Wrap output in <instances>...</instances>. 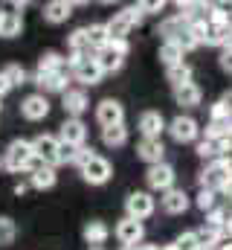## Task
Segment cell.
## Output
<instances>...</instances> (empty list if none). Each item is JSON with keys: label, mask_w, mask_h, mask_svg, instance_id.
<instances>
[{"label": "cell", "mask_w": 232, "mask_h": 250, "mask_svg": "<svg viewBox=\"0 0 232 250\" xmlns=\"http://www.w3.org/2000/svg\"><path fill=\"white\" fill-rule=\"evenodd\" d=\"M18 239V224L9 215H0V248H9Z\"/></svg>", "instance_id": "obj_34"}, {"label": "cell", "mask_w": 232, "mask_h": 250, "mask_svg": "<svg viewBox=\"0 0 232 250\" xmlns=\"http://www.w3.org/2000/svg\"><path fill=\"white\" fill-rule=\"evenodd\" d=\"M90 250H105V248H90Z\"/></svg>", "instance_id": "obj_52"}, {"label": "cell", "mask_w": 232, "mask_h": 250, "mask_svg": "<svg viewBox=\"0 0 232 250\" xmlns=\"http://www.w3.org/2000/svg\"><path fill=\"white\" fill-rule=\"evenodd\" d=\"M96 120L102 128H111V125H125V108L119 99H102L96 105Z\"/></svg>", "instance_id": "obj_10"}, {"label": "cell", "mask_w": 232, "mask_h": 250, "mask_svg": "<svg viewBox=\"0 0 232 250\" xmlns=\"http://www.w3.org/2000/svg\"><path fill=\"white\" fill-rule=\"evenodd\" d=\"M58 70H67V62L58 56L56 50H47L38 59V73H58Z\"/></svg>", "instance_id": "obj_30"}, {"label": "cell", "mask_w": 232, "mask_h": 250, "mask_svg": "<svg viewBox=\"0 0 232 250\" xmlns=\"http://www.w3.org/2000/svg\"><path fill=\"white\" fill-rule=\"evenodd\" d=\"M227 38H230V23H224V26L209 23V26H206L203 44H209V47H227Z\"/></svg>", "instance_id": "obj_26"}, {"label": "cell", "mask_w": 232, "mask_h": 250, "mask_svg": "<svg viewBox=\"0 0 232 250\" xmlns=\"http://www.w3.org/2000/svg\"><path fill=\"white\" fill-rule=\"evenodd\" d=\"M232 209L230 207H215V209H209L206 212V221L203 224H212V227H221L224 230V224H227V215H230Z\"/></svg>", "instance_id": "obj_37"}, {"label": "cell", "mask_w": 232, "mask_h": 250, "mask_svg": "<svg viewBox=\"0 0 232 250\" xmlns=\"http://www.w3.org/2000/svg\"><path fill=\"white\" fill-rule=\"evenodd\" d=\"M105 29H108V38H111V41H128V32H131L134 26H131V21L125 18V12H116L114 18L105 23Z\"/></svg>", "instance_id": "obj_21"}, {"label": "cell", "mask_w": 232, "mask_h": 250, "mask_svg": "<svg viewBox=\"0 0 232 250\" xmlns=\"http://www.w3.org/2000/svg\"><path fill=\"white\" fill-rule=\"evenodd\" d=\"M174 166H169L166 160L163 163H157V166H148V172H145V181H148V187L154 189V192H169L174 187Z\"/></svg>", "instance_id": "obj_9"}, {"label": "cell", "mask_w": 232, "mask_h": 250, "mask_svg": "<svg viewBox=\"0 0 232 250\" xmlns=\"http://www.w3.org/2000/svg\"><path fill=\"white\" fill-rule=\"evenodd\" d=\"M56 181H58V175L53 166H41V169L29 172V187H35V189H53Z\"/></svg>", "instance_id": "obj_23"}, {"label": "cell", "mask_w": 232, "mask_h": 250, "mask_svg": "<svg viewBox=\"0 0 232 250\" xmlns=\"http://www.w3.org/2000/svg\"><path fill=\"white\" fill-rule=\"evenodd\" d=\"M125 56H128V41H108V47H102L93 59L102 73H116L125 64Z\"/></svg>", "instance_id": "obj_4"}, {"label": "cell", "mask_w": 232, "mask_h": 250, "mask_svg": "<svg viewBox=\"0 0 232 250\" xmlns=\"http://www.w3.org/2000/svg\"><path fill=\"white\" fill-rule=\"evenodd\" d=\"M160 250H177V248H174V245H163Z\"/></svg>", "instance_id": "obj_49"}, {"label": "cell", "mask_w": 232, "mask_h": 250, "mask_svg": "<svg viewBox=\"0 0 232 250\" xmlns=\"http://www.w3.org/2000/svg\"><path fill=\"white\" fill-rule=\"evenodd\" d=\"M0 21H3V12H0Z\"/></svg>", "instance_id": "obj_53"}, {"label": "cell", "mask_w": 232, "mask_h": 250, "mask_svg": "<svg viewBox=\"0 0 232 250\" xmlns=\"http://www.w3.org/2000/svg\"><path fill=\"white\" fill-rule=\"evenodd\" d=\"M20 29H23V18H20V12H3L0 35H3V38H15V35H20Z\"/></svg>", "instance_id": "obj_25"}, {"label": "cell", "mask_w": 232, "mask_h": 250, "mask_svg": "<svg viewBox=\"0 0 232 250\" xmlns=\"http://www.w3.org/2000/svg\"><path fill=\"white\" fill-rule=\"evenodd\" d=\"M136 154H139V160H145L148 166H157V163H163L166 146H163V140H148V137H142V143L136 146Z\"/></svg>", "instance_id": "obj_16"}, {"label": "cell", "mask_w": 232, "mask_h": 250, "mask_svg": "<svg viewBox=\"0 0 232 250\" xmlns=\"http://www.w3.org/2000/svg\"><path fill=\"white\" fill-rule=\"evenodd\" d=\"M87 160H93V148H87V146H78V148H76V160H73V163L81 169Z\"/></svg>", "instance_id": "obj_42"}, {"label": "cell", "mask_w": 232, "mask_h": 250, "mask_svg": "<svg viewBox=\"0 0 232 250\" xmlns=\"http://www.w3.org/2000/svg\"><path fill=\"white\" fill-rule=\"evenodd\" d=\"M87 140V125L81 120H64L61 131H58V143H67V146H84Z\"/></svg>", "instance_id": "obj_15"}, {"label": "cell", "mask_w": 232, "mask_h": 250, "mask_svg": "<svg viewBox=\"0 0 232 250\" xmlns=\"http://www.w3.org/2000/svg\"><path fill=\"white\" fill-rule=\"evenodd\" d=\"M166 79L172 82V87H183V84L192 82V67L186 62L177 64V67H169V70H166Z\"/></svg>", "instance_id": "obj_31"}, {"label": "cell", "mask_w": 232, "mask_h": 250, "mask_svg": "<svg viewBox=\"0 0 232 250\" xmlns=\"http://www.w3.org/2000/svg\"><path fill=\"white\" fill-rule=\"evenodd\" d=\"M224 239H232V212L227 215V224H224Z\"/></svg>", "instance_id": "obj_45"}, {"label": "cell", "mask_w": 232, "mask_h": 250, "mask_svg": "<svg viewBox=\"0 0 232 250\" xmlns=\"http://www.w3.org/2000/svg\"><path fill=\"white\" fill-rule=\"evenodd\" d=\"M230 181V160L227 157H218L212 163H206V169L200 172V189H212V192H221Z\"/></svg>", "instance_id": "obj_3"}, {"label": "cell", "mask_w": 232, "mask_h": 250, "mask_svg": "<svg viewBox=\"0 0 232 250\" xmlns=\"http://www.w3.org/2000/svg\"><path fill=\"white\" fill-rule=\"evenodd\" d=\"M166 128H169V134H172L174 143H194V140H197V134H200V125H197V120L183 117V114H180V117H174Z\"/></svg>", "instance_id": "obj_8"}, {"label": "cell", "mask_w": 232, "mask_h": 250, "mask_svg": "<svg viewBox=\"0 0 232 250\" xmlns=\"http://www.w3.org/2000/svg\"><path fill=\"white\" fill-rule=\"evenodd\" d=\"M119 250H136V248H125V245H122V248H119Z\"/></svg>", "instance_id": "obj_50"}, {"label": "cell", "mask_w": 232, "mask_h": 250, "mask_svg": "<svg viewBox=\"0 0 232 250\" xmlns=\"http://www.w3.org/2000/svg\"><path fill=\"white\" fill-rule=\"evenodd\" d=\"M183 50L174 44V41H163V47H160V62L166 64V70L169 67H177V64H183Z\"/></svg>", "instance_id": "obj_29"}, {"label": "cell", "mask_w": 232, "mask_h": 250, "mask_svg": "<svg viewBox=\"0 0 232 250\" xmlns=\"http://www.w3.org/2000/svg\"><path fill=\"white\" fill-rule=\"evenodd\" d=\"M154 198H151V192H131L128 198H125V212H128V218H134V221H142V218H148L151 212H154Z\"/></svg>", "instance_id": "obj_6"}, {"label": "cell", "mask_w": 232, "mask_h": 250, "mask_svg": "<svg viewBox=\"0 0 232 250\" xmlns=\"http://www.w3.org/2000/svg\"><path fill=\"white\" fill-rule=\"evenodd\" d=\"M174 248L177 250H197V236H194V230H189V233H183V236H177V242H174Z\"/></svg>", "instance_id": "obj_39"}, {"label": "cell", "mask_w": 232, "mask_h": 250, "mask_svg": "<svg viewBox=\"0 0 232 250\" xmlns=\"http://www.w3.org/2000/svg\"><path fill=\"white\" fill-rule=\"evenodd\" d=\"M122 12H125V18L131 21V26H139V23H142V18H145V15H142V9H139V3H136V6H128V9H122Z\"/></svg>", "instance_id": "obj_41"}, {"label": "cell", "mask_w": 232, "mask_h": 250, "mask_svg": "<svg viewBox=\"0 0 232 250\" xmlns=\"http://www.w3.org/2000/svg\"><path fill=\"white\" fill-rule=\"evenodd\" d=\"M136 250H160L157 245H136Z\"/></svg>", "instance_id": "obj_48"}, {"label": "cell", "mask_w": 232, "mask_h": 250, "mask_svg": "<svg viewBox=\"0 0 232 250\" xmlns=\"http://www.w3.org/2000/svg\"><path fill=\"white\" fill-rule=\"evenodd\" d=\"M186 26V21H180L177 15L174 18H166V21H160V26H157V35H163V41H174L177 38V32Z\"/></svg>", "instance_id": "obj_33"}, {"label": "cell", "mask_w": 232, "mask_h": 250, "mask_svg": "<svg viewBox=\"0 0 232 250\" xmlns=\"http://www.w3.org/2000/svg\"><path fill=\"white\" fill-rule=\"evenodd\" d=\"M70 15H73V3H67V0H53V3L44 6V21L47 23H64Z\"/></svg>", "instance_id": "obj_22"}, {"label": "cell", "mask_w": 232, "mask_h": 250, "mask_svg": "<svg viewBox=\"0 0 232 250\" xmlns=\"http://www.w3.org/2000/svg\"><path fill=\"white\" fill-rule=\"evenodd\" d=\"M209 123H232V114L227 111L224 102H215L212 111H209Z\"/></svg>", "instance_id": "obj_38"}, {"label": "cell", "mask_w": 232, "mask_h": 250, "mask_svg": "<svg viewBox=\"0 0 232 250\" xmlns=\"http://www.w3.org/2000/svg\"><path fill=\"white\" fill-rule=\"evenodd\" d=\"M81 236H84V242H87L90 248H102V245L108 242V236H111V227H108L105 221H87L84 230H81Z\"/></svg>", "instance_id": "obj_19"}, {"label": "cell", "mask_w": 232, "mask_h": 250, "mask_svg": "<svg viewBox=\"0 0 232 250\" xmlns=\"http://www.w3.org/2000/svg\"><path fill=\"white\" fill-rule=\"evenodd\" d=\"M61 108H64V114H67V120H78V117L90 108L87 93H84V90H70V87H67V93H64V99H61Z\"/></svg>", "instance_id": "obj_14"}, {"label": "cell", "mask_w": 232, "mask_h": 250, "mask_svg": "<svg viewBox=\"0 0 232 250\" xmlns=\"http://www.w3.org/2000/svg\"><path fill=\"white\" fill-rule=\"evenodd\" d=\"M32 143V154L44 163V166H53L56 169L58 163V137L53 134H38L35 140H29Z\"/></svg>", "instance_id": "obj_7"}, {"label": "cell", "mask_w": 232, "mask_h": 250, "mask_svg": "<svg viewBox=\"0 0 232 250\" xmlns=\"http://www.w3.org/2000/svg\"><path fill=\"white\" fill-rule=\"evenodd\" d=\"M174 44H177V47H180L183 53H192V50H197V47H200V44H197V38H194V35L189 32V26H183V29L177 32Z\"/></svg>", "instance_id": "obj_35"}, {"label": "cell", "mask_w": 232, "mask_h": 250, "mask_svg": "<svg viewBox=\"0 0 232 250\" xmlns=\"http://www.w3.org/2000/svg\"><path fill=\"white\" fill-rule=\"evenodd\" d=\"M84 35H87V44H90V50L93 53H99L102 47H108V29H105V23H90V26H84Z\"/></svg>", "instance_id": "obj_24"}, {"label": "cell", "mask_w": 232, "mask_h": 250, "mask_svg": "<svg viewBox=\"0 0 232 250\" xmlns=\"http://www.w3.org/2000/svg\"><path fill=\"white\" fill-rule=\"evenodd\" d=\"M221 67L232 73V47H224V53H221Z\"/></svg>", "instance_id": "obj_44"}, {"label": "cell", "mask_w": 232, "mask_h": 250, "mask_svg": "<svg viewBox=\"0 0 232 250\" xmlns=\"http://www.w3.org/2000/svg\"><path fill=\"white\" fill-rule=\"evenodd\" d=\"M76 148H78V146L58 143V163H73V160H76Z\"/></svg>", "instance_id": "obj_40"}, {"label": "cell", "mask_w": 232, "mask_h": 250, "mask_svg": "<svg viewBox=\"0 0 232 250\" xmlns=\"http://www.w3.org/2000/svg\"><path fill=\"white\" fill-rule=\"evenodd\" d=\"M200 99H203V93H200V87H197L194 82H189V84H183V87H174V102H177L180 108H197Z\"/></svg>", "instance_id": "obj_20"}, {"label": "cell", "mask_w": 232, "mask_h": 250, "mask_svg": "<svg viewBox=\"0 0 232 250\" xmlns=\"http://www.w3.org/2000/svg\"><path fill=\"white\" fill-rule=\"evenodd\" d=\"M142 236H145V227H142V221H134V218H122L119 224H116V239L125 245V248H136L139 242H142Z\"/></svg>", "instance_id": "obj_11"}, {"label": "cell", "mask_w": 232, "mask_h": 250, "mask_svg": "<svg viewBox=\"0 0 232 250\" xmlns=\"http://www.w3.org/2000/svg\"><path fill=\"white\" fill-rule=\"evenodd\" d=\"M32 143L29 140H12L9 143V148H6V154H3V166L9 169V172H26L29 169V163H32Z\"/></svg>", "instance_id": "obj_1"}, {"label": "cell", "mask_w": 232, "mask_h": 250, "mask_svg": "<svg viewBox=\"0 0 232 250\" xmlns=\"http://www.w3.org/2000/svg\"><path fill=\"white\" fill-rule=\"evenodd\" d=\"M215 250H232V239H224V242H221Z\"/></svg>", "instance_id": "obj_47"}, {"label": "cell", "mask_w": 232, "mask_h": 250, "mask_svg": "<svg viewBox=\"0 0 232 250\" xmlns=\"http://www.w3.org/2000/svg\"><path fill=\"white\" fill-rule=\"evenodd\" d=\"M139 9H142V15H154V12H163L166 3L163 0H148V3H139Z\"/></svg>", "instance_id": "obj_43"}, {"label": "cell", "mask_w": 232, "mask_h": 250, "mask_svg": "<svg viewBox=\"0 0 232 250\" xmlns=\"http://www.w3.org/2000/svg\"><path fill=\"white\" fill-rule=\"evenodd\" d=\"M32 82L47 90V93H67V82H70V70H58V73H38L32 76Z\"/></svg>", "instance_id": "obj_12"}, {"label": "cell", "mask_w": 232, "mask_h": 250, "mask_svg": "<svg viewBox=\"0 0 232 250\" xmlns=\"http://www.w3.org/2000/svg\"><path fill=\"white\" fill-rule=\"evenodd\" d=\"M102 143L111 146V148H119L128 143V128L125 125H111V128H102Z\"/></svg>", "instance_id": "obj_28"}, {"label": "cell", "mask_w": 232, "mask_h": 250, "mask_svg": "<svg viewBox=\"0 0 232 250\" xmlns=\"http://www.w3.org/2000/svg\"><path fill=\"white\" fill-rule=\"evenodd\" d=\"M111 175H114V166H111V160H105L102 154H93V160H87V163L81 166V178H84L90 187L108 184Z\"/></svg>", "instance_id": "obj_5"}, {"label": "cell", "mask_w": 232, "mask_h": 250, "mask_svg": "<svg viewBox=\"0 0 232 250\" xmlns=\"http://www.w3.org/2000/svg\"><path fill=\"white\" fill-rule=\"evenodd\" d=\"M67 70L76 76V82H81V84H99V79L105 76L102 70H99V64L93 56H70L67 59Z\"/></svg>", "instance_id": "obj_2"}, {"label": "cell", "mask_w": 232, "mask_h": 250, "mask_svg": "<svg viewBox=\"0 0 232 250\" xmlns=\"http://www.w3.org/2000/svg\"><path fill=\"white\" fill-rule=\"evenodd\" d=\"M67 44H70V56H96V53L90 50V44H87L84 26H81V29H76V32L67 38Z\"/></svg>", "instance_id": "obj_27"}, {"label": "cell", "mask_w": 232, "mask_h": 250, "mask_svg": "<svg viewBox=\"0 0 232 250\" xmlns=\"http://www.w3.org/2000/svg\"><path fill=\"white\" fill-rule=\"evenodd\" d=\"M194 204H197L203 212H209V209H215V207H218V192H212V189H200V192H197V198H194Z\"/></svg>", "instance_id": "obj_36"}, {"label": "cell", "mask_w": 232, "mask_h": 250, "mask_svg": "<svg viewBox=\"0 0 232 250\" xmlns=\"http://www.w3.org/2000/svg\"><path fill=\"white\" fill-rule=\"evenodd\" d=\"M20 114H23L26 120H32V123L47 120V117H50V99H47L44 93H32V96H26V99L20 102Z\"/></svg>", "instance_id": "obj_13"}, {"label": "cell", "mask_w": 232, "mask_h": 250, "mask_svg": "<svg viewBox=\"0 0 232 250\" xmlns=\"http://www.w3.org/2000/svg\"><path fill=\"white\" fill-rule=\"evenodd\" d=\"M197 250H212V248H197Z\"/></svg>", "instance_id": "obj_51"}, {"label": "cell", "mask_w": 232, "mask_h": 250, "mask_svg": "<svg viewBox=\"0 0 232 250\" xmlns=\"http://www.w3.org/2000/svg\"><path fill=\"white\" fill-rule=\"evenodd\" d=\"M139 131H142V137H148V140H160V134L166 131L163 114H160V111H145V114L139 117Z\"/></svg>", "instance_id": "obj_17"}, {"label": "cell", "mask_w": 232, "mask_h": 250, "mask_svg": "<svg viewBox=\"0 0 232 250\" xmlns=\"http://www.w3.org/2000/svg\"><path fill=\"white\" fill-rule=\"evenodd\" d=\"M0 166H3V157H0Z\"/></svg>", "instance_id": "obj_54"}, {"label": "cell", "mask_w": 232, "mask_h": 250, "mask_svg": "<svg viewBox=\"0 0 232 250\" xmlns=\"http://www.w3.org/2000/svg\"><path fill=\"white\" fill-rule=\"evenodd\" d=\"M0 76L6 79L9 87H20V84H26V70H23L20 64H6V67L0 70Z\"/></svg>", "instance_id": "obj_32"}, {"label": "cell", "mask_w": 232, "mask_h": 250, "mask_svg": "<svg viewBox=\"0 0 232 250\" xmlns=\"http://www.w3.org/2000/svg\"><path fill=\"white\" fill-rule=\"evenodd\" d=\"M160 204H163V209H166V212H172V215H180V212H186V209H189V195H186L183 189L172 187L169 192H163Z\"/></svg>", "instance_id": "obj_18"}, {"label": "cell", "mask_w": 232, "mask_h": 250, "mask_svg": "<svg viewBox=\"0 0 232 250\" xmlns=\"http://www.w3.org/2000/svg\"><path fill=\"white\" fill-rule=\"evenodd\" d=\"M9 90H12V87H9V84H6V79H3V76H0V99H3V96H6V93H9Z\"/></svg>", "instance_id": "obj_46"}]
</instances>
